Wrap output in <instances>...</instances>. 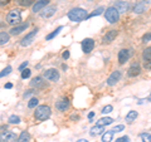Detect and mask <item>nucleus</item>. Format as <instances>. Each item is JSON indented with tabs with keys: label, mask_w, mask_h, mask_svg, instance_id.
<instances>
[{
	"label": "nucleus",
	"mask_w": 151,
	"mask_h": 142,
	"mask_svg": "<svg viewBox=\"0 0 151 142\" xmlns=\"http://www.w3.org/2000/svg\"><path fill=\"white\" fill-rule=\"evenodd\" d=\"M62 29H63V27H58V28H57V29H55L54 32H52L50 34H48V35H47V38H45V39H47V40H50V39H53L54 37H57V35L59 34V32L62 30Z\"/></svg>",
	"instance_id": "27"
},
{
	"label": "nucleus",
	"mask_w": 151,
	"mask_h": 142,
	"mask_svg": "<svg viewBox=\"0 0 151 142\" xmlns=\"http://www.w3.org/2000/svg\"><path fill=\"white\" fill-rule=\"evenodd\" d=\"M30 87L32 88H35V89H40V88H44L45 87V82L42 77H35L32 79L30 82Z\"/></svg>",
	"instance_id": "13"
},
{
	"label": "nucleus",
	"mask_w": 151,
	"mask_h": 142,
	"mask_svg": "<svg viewBox=\"0 0 151 142\" xmlns=\"http://www.w3.org/2000/svg\"><path fill=\"white\" fill-rule=\"evenodd\" d=\"M48 4H49V0H38V1H35L34 5H33V11L38 13V11L43 10Z\"/></svg>",
	"instance_id": "14"
},
{
	"label": "nucleus",
	"mask_w": 151,
	"mask_h": 142,
	"mask_svg": "<svg viewBox=\"0 0 151 142\" xmlns=\"http://www.w3.org/2000/svg\"><path fill=\"white\" fill-rule=\"evenodd\" d=\"M141 72L140 69V65L136 63L134 65H131V67L129 68V70H127V74H129V77H136V75H139Z\"/></svg>",
	"instance_id": "18"
},
{
	"label": "nucleus",
	"mask_w": 151,
	"mask_h": 142,
	"mask_svg": "<svg viewBox=\"0 0 151 142\" xmlns=\"http://www.w3.org/2000/svg\"><path fill=\"white\" fill-rule=\"evenodd\" d=\"M44 78L50 80V82H57L59 79V72L54 68H49L44 72Z\"/></svg>",
	"instance_id": "6"
},
{
	"label": "nucleus",
	"mask_w": 151,
	"mask_h": 142,
	"mask_svg": "<svg viewBox=\"0 0 151 142\" xmlns=\"http://www.w3.org/2000/svg\"><path fill=\"white\" fill-rule=\"evenodd\" d=\"M116 142H130V137L129 136H122L120 138H117Z\"/></svg>",
	"instance_id": "37"
},
{
	"label": "nucleus",
	"mask_w": 151,
	"mask_h": 142,
	"mask_svg": "<svg viewBox=\"0 0 151 142\" xmlns=\"http://www.w3.org/2000/svg\"><path fill=\"white\" fill-rule=\"evenodd\" d=\"M112 110H113V107L108 105V106H106V107H103V108H102L101 113H103V115H107V113H111V112H112Z\"/></svg>",
	"instance_id": "34"
},
{
	"label": "nucleus",
	"mask_w": 151,
	"mask_h": 142,
	"mask_svg": "<svg viewBox=\"0 0 151 142\" xmlns=\"http://www.w3.org/2000/svg\"><path fill=\"white\" fill-rule=\"evenodd\" d=\"M77 142H88V141H87V140H84V138H82V140H78Z\"/></svg>",
	"instance_id": "45"
},
{
	"label": "nucleus",
	"mask_w": 151,
	"mask_h": 142,
	"mask_svg": "<svg viewBox=\"0 0 151 142\" xmlns=\"http://www.w3.org/2000/svg\"><path fill=\"white\" fill-rule=\"evenodd\" d=\"M87 15H88L87 11L84 10V9H82V8H73V9H70V10L68 11L69 20L76 22V23H79V22L84 20V19L87 18Z\"/></svg>",
	"instance_id": "1"
},
{
	"label": "nucleus",
	"mask_w": 151,
	"mask_h": 142,
	"mask_svg": "<svg viewBox=\"0 0 151 142\" xmlns=\"http://www.w3.org/2000/svg\"><path fill=\"white\" fill-rule=\"evenodd\" d=\"M62 57H63V59H68V58H69V52H68V50H64L63 54H62Z\"/></svg>",
	"instance_id": "41"
},
{
	"label": "nucleus",
	"mask_w": 151,
	"mask_h": 142,
	"mask_svg": "<svg viewBox=\"0 0 151 142\" xmlns=\"http://www.w3.org/2000/svg\"><path fill=\"white\" fill-rule=\"evenodd\" d=\"M93 116H94V112H89L88 113V118H89V120H92Z\"/></svg>",
	"instance_id": "43"
},
{
	"label": "nucleus",
	"mask_w": 151,
	"mask_h": 142,
	"mask_svg": "<svg viewBox=\"0 0 151 142\" xmlns=\"http://www.w3.org/2000/svg\"><path fill=\"white\" fill-rule=\"evenodd\" d=\"M33 93H34V92H33L32 89H30V91H27V92H25L24 94H23V97H24V98H28V97H30Z\"/></svg>",
	"instance_id": "39"
},
{
	"label": "nucleus",
	"mask_w": 151,
	"mask_h": 142,
	"mask_svg": "<svg viewBox=\"0 0 151 142\" xmlns=\"http://www.w3.org/2000/svg\"><path fill=\"white\" fill-rule=\"evenodd\" d=\"M52 115V110L49 106H39L35 108L34 112V117L37 118L38 121H45L48 120Z\"/></svg>",
	"instance_id": "2"
},
{
	"label": "nucleus",
	"mask_w": 151,
	"mask_h": 142,
	"mask_svg": "<svg viewBox=\"0 0 151 142\" xmlns=\"http://www.w3.org/2000/svg\"><path fill=\"white\" fill-rule=\"evenodd\" d=\"M13 70V68L9 65V67H6L5 69H3L1 72H0V78H3V77H5V75H8V74H10V72Z\"/></svg>",
	"instance_id": "31"
},
{
	"label": "nucleus",
	"mask_w": 151,
	"mask_h": 142,
	"mask_svg": "<svg viewBox=\"0 0 151 142\" xmlns=\"http://www.w3.org/2000/svg\"><path fill=\"white\" fill-rule=\"evenodd\" d=\"M28 63H29V62H24V63H23V64L20 65V67H19V69H20V70H23V69H24V68H27V65H28Z\"/></svg>",
	"instance_id": "42"
},
{
	"label": "nucleus",
	"mask_w": 151,
	"mask_h": 142,
	"mask_svg": "<svg viewBox=\"0 0 151 142\" xmlns=\"http://www.w3.org/2000/svg\"><path fill=\"white\" fill-rule=\"evenodd\" d=\"M15 3L18 4V5L27 8V6H30L32 4H34L35 0H15Z\"/></svg>",
	"instance_id": "25"
},
{
	"label": "nucleus",
	"mask_w": 151,
	"mask_h": 142,
	"mask_svg": "<svg viewBox=\"0 0 151 142\" xmlns=\"http://www.w3.org/2000/svg\"><path fill=\"white\" fill-rule=\"evenodd\" d=\"M105 16H106V20H107L108 23H111V24H115V23L119 22L120 14H119V11H117L113 6H110V8L106 9Z\"/></svg>",
	"instance_id": "4"
},
{
	"label": "nucleus",
	"mask_w": 151,
	"mask_h": 142,
	"mask_svg": "<svg viewBox=\"0 0 151 142\" xmlns=\"http://www.w3.org/2000/svg\"><path fill=\"white\" fill-rule=\"evenodd\" d=\"M120 79H121V72L120 70H115V72L107 78V84L108 86H115Z\"/></svg>",
	"instance_id": "12"
},
{
	"label": "nucleus",
	"mask_w": 151,
	"mask_h": 142,
	"mask_svg": "<svg viewBox=\"0 0 151 142\" xmlns=\"http://www.w3.org/2000/svg\"><path fill=\"white\" fill-rule=\"evenodd\" d=\"M17 142H30V135H29V132H22L20 136L17 138Z\"/></svg>",
	"instance_id": "21"
},
{
	"label": "nucleus",
	"mask_w": 151,
	"mask_h": 142,
	"mask_svg": "<svg viewBox=\"0 0 151 142\" xmlns=\"http://www.w3.org/2000/svg\"><path fill=\"white\" fill-rule=\"evenodd\" d=\"M22 22V14H20V10L19 9H13L8 13L6 15V23L10 25H14V24H19Z\"/></svg>",
	"instance_id": "3"
},
{
	"label": "nucleus",
	"mask_w": 151,
	"mask_h": 142,
	"mask_svg": "<svg viewBox=\"0 0 151 142\" xmlns=\"http://www.w3.org/2000/svg\"><path fill=\"white\" fill-rule=\"evenodd\" d=\"M150 38H151V34H150V33H146V34L144 35V38H142V42H144V43H149Z\"/></svg>",
	"instance_id": "38"
},
{
	"label": "nucleus",
	"mask_w": 151,
	"mask_h": 142,
	"mask_svg": "<svg viewBox=\"0 0 151 142\" xmlns=\"http://www.w3.org/2000/svg\"><path fill=\"white\" fill-rule=\"evenodd\" d=\"M9 39H10V35L8 34V33L5 32H1L0 33V45H4V44H6Z\"/></svg>",
	"instance_id": "24"
},
{
	"label": "nucleus",
	"mask_w": 151,
	"mask_h": 142,
	"mask_svg": "<svg viewBox=\"0 0 151 142\" xmlns=\"http://www.w3.org/2000/svg\"><path fill=\"white\" fill-rule=\"evenodd\" d=\"M145 10H146V4H145L144 1L136 4L135 8H134V11H135L136 14H141V13H144Z\"/></svg>",
	"instance_id": "22"
},
{
	"label": "nucleus",
	"mask_w": 151,
	"mask_h": 142,
	"mask_svg": "<svg viewBox=\"0 0 151 142\" xmlns=\"http://www.w3.org/2000/svg\"><path fill=\"white\" fill-rule=\"evenodd\" d=\"M9 123H13V125L20 123V117H19V116H15V115L10 116V117H9Z\"/></svg>",
	"instance_id": "30"
},
{
	"label": "nucleus",
	"mask_w": 151,
	"mask_h": 142,
	"mask_svg": "<svg viewBox=\"0 0 151 142\" xmlns=\"http://www.w3.org/2000/svg\"><path fill=\"white\" fill-rule=\"evenodd\" d=\"M103 11H105V8H103V6H100V8H97L93 13H91L89 15H87V18H93V16H96V15H100V14H102Z\"/></svg>",
	"instance_id": "29"
},
{
	"label": "nucleus",
	"mask_w": 151,
	"mask_h": 142,
	"mask_svg": "<svg viewBox=\"0 0 151 142\" xmlns=\"http://www.w3.org/2000/svg\"><path fill=\"white\" fill-rule=\"evenodd\" d=\"M103 132H105V127L102 126H93L91 131H89V133H91V136H97V135H102Z\"/></svg>",
	"instance_id": "20"
},
{
	"label": "nucleus",
	"mask_w": 151,
	"mask_h": 142,
	"mask_svg": "<svg viewBox=\"0 0 151 142\" xmlns=\"http://www.w3.org/2000/svg\"><path fill=\"white\" fill-rule=\"evenodd\" d=\"M142 58H144L145 62H150V59H151V49H150V48H146V49L144 50Z\"/></svg>",
	"instance_id": "28"
},
{
	"label": "nucleus",
	"mask_w": 151,
	"mask_h": 142,
	"mask_svg": "<svg viewBox=\"0 0 151 142\" xmlns=\"http://www.w3.org/2000/svg\"><path fill=\"white\" fill-rule=\"evenodd\" d=\"M125 130V126L124 125H119V126H115L113 127V128L111 130L113 133H115V132H121V131H124Z\"/></svg>",
	"instance_id": "36"
},
{
	"label": "nucleus",
	"mask_w": 151,
	"mask_h": 142,
	"mask_svg": "<svg viewBox=\"0 0 151 142\" xmlns=\"http://www.w3.org/2000/svg\"><path fill=\"white\" fill-rule=\"evenodd\" d=\"M113 8H115L117 11H119V14L126 13L127 10H129V3H127V1H117L116 5L113 6Z\"/></svg>",
	"instance_id": "17"
},
{
	"label": "nucleus",
	"mask_w": 151,
	"mask_h": 142,
	"mask_svg": "<svg viewBox=\"0 0 151 142\" xmlns=\"http://www.w3.org/2000/svg\"><path fill=\"white\" fill-rule=\"evenodd\" d=\"M137 112L136 111H130L129 113L126 115V122H129V123H131V122H134L136 118H137Z\"/></svg>",
	"instance_id": "23"
},
{
	"label": "nucleus",
	"mask_w": 151,
	"mask_h": 142,
	"mask_svg": "<svg viewBox=\"0 0 151 142\" xmlns=\"http://www.w3.org/2000/svg\"><path fill=\"white\" fill-rule=\"evenodd\" d=\"M37 33H38V28H35L33 32H30L29 34H27L24 38L22 39V42H20V45L22 47H28V45H30L33 42H34V38H35V35H37Z\"/></svg>",
	"instance_id": "5"
},
{
	"label": "nucleus",
	"mask_w": 151,
	"mask_h": 142,
	"mask_svg": "<svg viewBox=\"0 0 151 142\" xmlns=\"http://www.w3.org/2000/svg\"><path fill=\"white\" fill-rule=\"evenodd\" d=\"M30 69H28V68H25V69H23L22 70V78L23 79H27V78H29L30 77Z\"/></svg>",
	"instance_id": "33"
},
{
	"label": "nucleus",
	"mask_w": 151,
	"mask_h": 142,
	"mask_svg": "<svg viewBox=\"0 0 151 142\" xmlns=\"http://www.w3.org/2000/svg\"><path fill=\"white\" fill-rule=\"evenodd\" d=\"M10 3V0H0V6H5Z\"/></svg>",
	"instance_id": "40"
},
{
	"label": "nucleus",
	"mask_w": 151,
	"mask_h": 142,
	"mask_svg": "<svg viewBox=\"0 0 151 142\" xmlns=\"http://www.w3.org/2000/svg\"><path fill=\"white\" fill-rule=\"evenodd\" d=\"M38 102H39V101H38L37 98H32L30 101L28 102V107H29V108H35L38 106Z\"/></svg>",
	"instance_id": "32"
},
{
	"label": "nucleus",
	"mask_w": 151,
	"mask_h": 142,
	"mask_svg": "<svg viewBox=\"0 0 151 142\" xmlns=\"http://www.w3.org/2000/svg\"><path fill=\"white\" fill-rule=\"evenodd\" d=\"M55 108L58 111H60V112L67 111L68 108H69V101H68V98H60L59 101L55 103Z\"/></svg>",
	"instance_id": "10"
},
{
	"label": "nucleus",
	"mask_w": 151,
	"mask_h": 142,
	"mask_svg": "<svg viewBox=\"0 0 151 142\" xmlns=\"http://www.w3.org/2000/svg\"><path fill=\"white\" fill-rule=\"evenodd\" d=\"M113 137V132L112 131H106L105 133L102 135V142H111Z\"/></svg>",
	"instance_id": "26"
},
{
	"label": "nucleus",
	"mask_w": 151,
	"mask_h": 142,
	"mask_svg": "<svg viewBox=\"0 0 151 142\" xmlns=\"http://www.w3.org/2000/svg\"><path fill=\"white\" fill-rule=\"evenodd\" d=\"M55 11H57V6H55V5L45 6V8L43 9V11H42L40 16H42V18H45V19H47V18H50V16L54 15Z\"/></svg>",
	"instance_id": "11"
},
{
	"label": "nucleus",
	"mask_w": 151,
	"mask_h": 142,
	"mask_svg": "<svg viewBox=\"0 0 151 142\" xmlns=\"http://www.w3.org/2000/svg\"><path fill=\"white\" fill-rule=\"evenodd\" d=\"M142 142H151V135L150 133H141Z\"/></svg>",
	"instance_id": "35"
},
{
	"label": "nucleus",
	"mask_w": 151,
	"mask_h": 142,
	"mask_svg": "<svg viewBox=\"0 0 151 142\" xmlns=\"http://www.w3.org/2000/svg\"><path fill=\"white\" fill-rule=\"evenodd\" d=\"M130 59V52L127 49H121L119 52V62L120 64H125Z\"/></svg>",
	"instance_id": "16"
},
{
	"label": "nucleus",
	"mask_w": 151,
	"mask_h": 142,
	"mask_svg": "<svg viewBox=\"0 0 151 142\" xmlns=\"http://www.w3.org/2000/svg\"><path fill=\"white\" fill-rule=\"evenodd\" d=\"M29 27V23H24V24H20V25H17L10 29V34L12 35H18L20 34L22 32H25V29Z\"/></svg>",
	"instance_id": "15"
},
{
	"label": "nucleus",
	"mask_w": 151,
	"mask_h": 142,
	"mask_svg": "<svg viewBox=\"0 0 151 142\" xmlns=\"http://www.w3.org/2000/svg\"><path fill=\"white\" fill-rule=\"evenodd\" d=\"M12 87H13V84H12V83H6V84H5V88H6V89H10Z\"/></svg>",
	"instance_id": "44"
},
{
	"label": "nucleus",
	"mask_w": 151,
	"mask_h": 142,
	"mask_svg": "<svg viewBox=\"0 0 151 142\" xmlns=\"http://www.w3.org/2000/svg\"><path fill=\"white\" fill-rule=\"evenodd\" d=\"M117 37V30H110V32H107L105 35H103L102 38V43L103 44H110L112 43L113 40H115V38Z\"/></svg>",
	"instance_id": "9"
},
{
	"label": "nucleus",
	"mask_w": 151,
	"mask_h": 142,
	"mask_svg": "<svg viewBox=\"0 0 151 142\" xmlns=\"http://www.w3.org/2000/svg\"><path fill=\"white\" fill-rule=\"evenodd\" d=\"M94 48V42L93 39H91V38H86L83 42H82V50H83V53H91V52L93 50Z\"/></svg>",
	"instance_id": "8"
},
{
	"label": "nucleus",
	"mask_w": 151,
	"mask_h": 142,
	"mask_svg": "<svg viewBox=\"0 0 151 142\" xmlns=\"http://www.w3.org/2000/svg\"><path fill=\"white\" fill-rule=\"evenodd\" d=\"M112 122H113V118H111V117H103V118H100V120L97 121L96 126L105 127V126H108V125H112Z\"/></svg>",
	"instance_id": "19"
},
{
	"label": "nucleus",
	"mask_w": 151,
	"mask_h": 142,
	"mask_svg": "<svg viewBox=\"0 0 151 142\" xmlns=\"http://www.w3.org/2000/svg\"><path fill=\"white\" fill-rule=\"evenodd\" d=\"M17 138V135L12 131H5L0 133V142H15Z\"/></svg>",
	"instance_id": "7"
}]
</instances>
